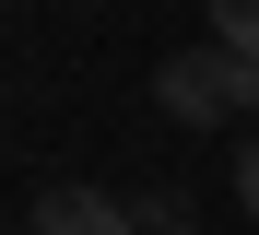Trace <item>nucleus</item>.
Segmentation results:
<instances>
[{
  "label": "nucleus",
  "instance_id": "1",
  "mask_svg": "<svg viewBox=\"0 0 259 235\" xmlns=\"http://www.w3.org/2000/svg\"><path fill=\"white\" fill-rule=\"evenodd\" d=\"M153 106L177 118V129H224V118H247V106H236V47H177V59L153 71Z\"/></svg>",
  "mask_w": 259,
  "mask_h": 235
},
{
  "label": "nucleus",
  "instance_id": "2",
  "mask_svg": "<svg viewBox=\"0 0 259 235\" xmlns=\"http://www.w3.org/2000/svg\"><path fill=\"white\" fill-rule=\"evenodd\" d=\"M24 235H130V200L95 176H59V188H35V223Z\"/></svg>",
  "mask_w": 259,
  "mask_h": 235
},
{
  "label": "nucleus",
  "instance_id": "3",
  "mask_svg": "<svg viewBox=\"0 0 259 235\" xmlns=\"http://www.w3.org/2000/svg\"><path fill=\"white\" fill-rule=\"evenodd\" d=\"M130 235H200V223H189L177 188H153V200H130Z\"/></svg>",
  "mask_w": 259,
  "mask_h": 235
},
{
  "label": "nucleus",
  "instance_id": "4",
  "mask_svg": "<svg viewBox=\"0 0 259 235\" xmlns=\"http://www.w3.org/2000/svg\"><path fill=\"white\" fill-rule=\"evenodd\" d=\"M212 47H259V0H212Z\"/></svg>",
  "mask_w": 259,
  "mask_h": 235
},
{
  "label": "nucleus",
  "instance_id": "5",
  "mask_svg": "<svg viewBox=\"0 0 259 235\" xmlns=\"http://www.w3.org/2000/svg\"><path fill=\"white\" fill-rule=\"evenodd\" d=\"M236 212L259 223V141H247V153H236Z\"/></svg>",
  "mask_w": 259,
  "mask_h": 235
},
{
  "label": "nucleus",
  "instance_id": "6",
  "mask_svg": "<svg viewBox=\"0 0 259 235\" xmlns=\"http://www.w3.org/2000/svg\"><path fill=\"white\" fill-rule=\"evenodd\" d=\"M0 12H12V0H0Z\"/></svg>",
  "mask_w": 259,
  "mask_h": 235
}]
</instances>
